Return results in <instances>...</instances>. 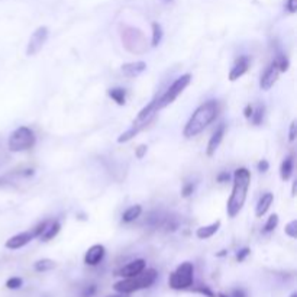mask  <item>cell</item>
<instances>
[{"instance_id": "1", "label": "cell", "mask_w": 297, "mask_h": 297, "mask_svg": "<svg viewBox=\"0 0 297 297\" xmlns=\"http://www.w3.org/2000/svg\"><path fill=\"white\" fill-rule=\"evenodd\" d=\"M219 115V103L216 100H207L203 104H200L193 112L192 118L186 124L183 129V135L190 139L201 133L213 121H216Z\"/></svg>"}, {"instance_id": "2", "label": "cell", "mask_w": 297, "mask_h": 297, "mask_svg": "<svg viewBox=\"0 0 297 297\" xmlns=\"http://www.w3.org/2000/svg\"><path fill=\"white\" fill-rule=\"evenodd\" d=\"M249 186H251V171L245 167L235 170L232 195H231V198L228 200V204H226V212H228L229 218H235L242 210L245 200H247Z\"/></svg>"}, {"instance_id": "3", "label": "cell", "mask_w": 297, "mask_h": 297, "mask_svg": "<svg viewBox=\"0 0 297 297\" xmlns=\"http://www.w3.org/2000/svg\"><path fill=\"white\" fill-rule=\"evenodd\" d=\"M158 277V272L154 268H145L144 271H141L139 274L133 275V277H128V278H122L121 281H118L113 289L118 293H124V295H131L133 292L138 290H144L151 287L155 280Z\"/></svg>"}, {"instance_id": "4", "label": "cell", "mask_w": 297, "mask_h": 297, "mask_svg": "<svg viewBox=\"0 0 297 297\" xmlns=\"http://www.w3.org/2000/svg\"><path fill=\"white\" fill-rule=\"evenodd\" d=\"M121 41L125 50L135 55H142L148 50L145 33L135 26L121 25Z\"/></svg>"}, {"instance_id": "5", "label": "cell", "mask_w": 297, "mask_h": 297, "mask_svg": "<svg viewBox=\"0 0 297 297\" xmlns=\"http://www.w3.org/2000/svg\"><path fill=\"white\" fill-rule=\"evenodd\" d=\"M35 142H36L35 132L28 126H19L10 133L7 139V149L10 152H24L33 148Z\"/></svg>"}, {"instance_id": "6", "label": "cell", "mask_w": 297, "mask_h": 297, "mask_svg": "<svg viewBox=\"0 0 297 297\" xmlns=\"http://www.w3.org/2000/svg\"><path fill=\"white\" fill-rule=\"evenodd\" d=\"M193 275H195V267L192 263L184 261L181 263L171 274L168 278V286L173 290H186L192 287L193 284Z\"/></svg>"}, {"instance_id": "7", "label": "cell", "mask_w": 297, "mask_h": 297, "mask_svg": "<svg viewBox=\"0 0 297 297\" xmlns=\"http://www.w3.org/2000/svg\"><path fill=\"white\" fill-rule=\"evenodd\" d=\"M190 81H192V74L187 73V74L180 75L173 84L165 90V93L161 98H158V109L161 110V109L170 106L174 100L177 99L186 90V87L190 84Z\"/></svg>"}, {"instance_id": "8", "label": "cell", "mask_w": 297, "mask_h": 297, "mask_svg": "<svg viewBox=\"0 0 297 297\" xmlns=\"http://www.w3.org/2000/svg\"><path fill=\"white\" fill-rule=\"evenodd\" d=\"M50 31L47 26H39L35 29V32L31 35L29 41H28V47H26V55L28 57H33L36 55L39 51L42 50V47L45 45L47 39H48Z\"/></svg>"}, {"instance_id": "9", "label": "cell", "mask_w": 297, "mask_h": 297, "mask_svg": "<svg viewBox=\"0 0 297 297\" xmlns=\"http://www.w3.org/2000/svg\"><path fill=\"white\" fill-rule=\"evenodd\" d=\"M158 98H155V99L152 100V101H149L148 104L138 113V116L135 118V121H133V124L132 126H139V128H147V125L152 121V118L158 113Z\"/></svg>"}, {"instance_id": "10", "label": "cell", "mask_w": 297, "mask_h": 297, "mask_svg": "<svg viewBox=\"0 0 297 297\" xmlns=\"http://www.w3.org/2000/svg\"><path fill=\"white\" fill-rule=\"evenodd\" d=\"M280 73H281V70H280L278 61L274 60L271 64L267 67V70L264 71V74L261 75V78H260V89L264 90V92H268L272 86L275 84V81L278 80Z\"/></svg>"}, {"instance_id": "11", "label": "cell", "mask_w": 297, "mask_h": 297, "mask_svg": "<svg viewBox=\"0 0 297 297\" xmlns=\"http://www.w3.org/2000/svg\"><path fill=\"white\" fill-rule=\"evenodd\" d=\"M33 238H36L33 229L26 231V232H21V233L13 235L12 238H9V239L6 241L4 247L7 248V249H19V248H24L25 245H28Z\"/></svg>"}, {"instance_id": "12", "label": "cell", "mask_w": 297, "mask_h": 297, "mask_svg": "<svg viewBox=\"0 0 297 297\" xmlns=\"http://www.w3.org/2000/svg\"><path fill=\"white\" fill-rule=\"evenodd\" d=\"M225 131H226V126L225 124H219V126L215 129L213 135L210 136L209 142H207V148H206V155L207 157H213L216 154L218 148L221 147L223 141V136H225Z\"/></svg>"}, {"instance_id": "13", "label": "cell", "mask_w": 297, "mask_h": 297, "mask_svg": "<svg viewBox=\"0 0 297 297\" xmlns=\"http://www.w3.org/2000/svg\"><path fill=\"white\" fill-rule=\"evenodd\" d=\"M147 267L145 264V260L139 258V260H135V261H131L129 264L124 265L121 270L116 271V275L122 277V278H128V277H133L136 274H139L141 271H144Z\"/></svg>"}, {"instance_id": "14", "label": "cell", "mask_w": 297, "mask_h": 297, "mask_svg": "<svg viewBox=\"0 0 297 297\" xmlns=\"http://www.w3.org/2000/svg\"><path fill=\"white\" fill-rule=\"evenodd\" d=\"M104 254H106V249H104L103 245H100V244H96V245L90 247L87 249L86 255H84V264L92 265V267L98 265L100 261L103 260Z\"/></svg>"}, {"instance_id": "15", "label": "cell", "mask_w": 297, "mask_h": 297, "mask_svg": "<svg viewBox=\"0 0 297 297\" xmlns=\"http://www.w3.org/2000/svg\"><path fill=\"white\" fill-rule=\"evenodd\" d=\"M147 70V63L144 61H133V63H126L121 67V71L125 77L128 78H133L141 75Z\"/></svg>"}, {"instance_id": "16", "label": "cell", "mask_w": 297, "mask_h": 297, "mask_svg": "<svg viewBox=\"0 0 297 297\" xmlns=\"http://www.w3.org/2000/svg\"><path fill=\"white\" fill-rule=\"evenodd\" d=\"M249 68V58L247 55H242L236 60L235 66L232 67V70L229 71V80L231 81H236L238 78H241L242 75L245 74Z\"/></svg>"}, {"instance_id": "17", "label": "cell", "mask_w": 297, "mask_h": 297, "mask_svg": "<svg viewBox=\"0 0 297 297\" xmlns=\"http://www.w3.org/2000/svg\"><path fill=\"white\" fill-rule=\"evenodd\" d=\"M272 201H274V195L272 193H264L261 198H260V201L257 203V206H255V216L257 218H263L267 212H268V209H270V206L272 204Z\"/></svg>"}, {"instance_id": "18", "label": "cell", "mask_w": 297, "mask_h": 297, "mask_svg": "<svg viewBox=\"0 0 297 297\" xmlns=\"http://www.w3.org/2000/svg\"><path fill=\"white\" fill-rule=\"evenodd\" d=\"M219 228H221V221H216L207 226H200L196 231V236L198 239H209L219 231Z\"/></svg>"}, {"instance_id": "19", "label": "cell", "mask_w": 297, "mask_h": 297, "mask_svg": "<svg viewBox=\"0 0 297 297\" xmlns=\"http://www.w3.org/2000/svg\"><path fill=\"white\" fill-rule=\"evenodd\" d=\"M293 168H295V157L293 155H289L283 163H281V167H280V177L283 181H289L292 174H293Z\"/></svg>"}, {"instance_id": "20", "label": "cell", "mask_w": 297, "mask_h": 297, "mask_svg": "<svg viewBox=\"0 0 297 297\" xmlns=\"http://www.w3.org/2000/svg\"><path fill=\"white\" fill-rule=\"evenodd\" d=\"M141 213H142V207H141L139 204L131 206L129 209H126V210L124 212V215H122V221H124L125 223L135 222V221L141 216Z\"/></svg>"}, {"instance_id": "21", "label": "cell", "mask_w": 297, "mask_h": 297, "mask_svg": "<svg viewBox=\"0 0 297 297\" xmlns=\"http://www.w3.org/2000/svg\"><path fill=\"white\" fill-rule=\"evenodd\" d=\"M60 229H61V225L57 222H48V225H47V228H45V231L42 232V235L39 236L42 241H50V239H52V238H55L57 236V233L60 232Z\"/></svg>"}, {"instance_id": "22", "label": "cell", "mask_w": 297, "mask_h": 297, "mask_svg": "<svg viewBox=\"0 0 297 297\" xmlns=\"http://www.w3.org/2000/svg\"><path fill=\"white\" fill-rule=\"evenodd\" d=\"M107 95H109L110 99L113 100L116 104H119V106H124L125 103H126V92H125V89H121V87L110 89L107 92Z\"/></svg>"}, {"instance_id": "23", "label": "cell", "mask_w": 297, "mask_h": 297, "mask_svg": "<svg viewBox=\"0 0 297 297\" xmlns=\"http://www.w3.org/2000/svg\"><path fill=\"white\" fill-rule=\"evenodd\" d=\"M141 131H142V128H139V126H131L126 132H124V133L118 138V144H125V142L131 141V139H132L133 136H136Z\"/></svg>"}, {"instance_id": "24", "label": "cell", "mask_w": 297, "mask_h": 297, "mask_svg": "<svg viewBox=\"0 0 297 297\" xmlns=\"http://www.w3.org/2000/svg\"><path fill=\"white\" fill-rule=\"evenodd\" d=\"M264 113H265V106L264 104H258L254 110H252V115H251V119L254 125H261L264 121Z\"/></svg>"}, {"instance_id": "25", "label": "cell", "mask_w": 297, "mask_h": 297, "mask_svg": "<svg viewBox=\"0 0 297 297\" xmlns=\"http://www.w3.org/2000/svg\"><path fill=\"white\" fill-rule=\"evenodd\" d=\"M163 39V28L158 22H154L152 24V41H151V47H158L160 42Z\"/></svg>"}, {"instance_id": "26", "label": "cell", "mask_w": 297, "mask_h": 297, "mask_svg": "<svg viewBox=\"0 0 297 297\" xmlns=\"http://www.w3.org/2000/svg\"><path fill=\"white\" fill-rule=\"evenodd\" d=\"M33 268L38 272H44V271H50L52 268H55V263L52 260H48V258H44V260H39L33 264Z\"/></svg>"}, {"instance_id": "27", "label": "cell", "mask_w": 297, "mask_h": 297, "mask_svg": "<svg viewBox=\"0 0 297 297\" xmlns=\"http://www.w3.org/2000/svg\"><path fill=\"white\" fill-rule=\"evenodd\" d=\"M277 225H278V215L272 213L271 216L268 218L267 223H265V226H264V232H265V233H270V232H272V231L277 228Z\"/></svg>"}, {"instance_id": "28", "label": "cell", "mask_w": 297, "mask_h": 297, "mask_svg": "<svg viewBox=\"0 0 297 297\" xmlns=\"http://www.w3.org/2000/svg\"><path fill=\"white\" fill-rule=\"evenodd\" d=\"M284 232H286V235H287V236H290L292 239H296L297 238V221L296 219L286 225Z\"/></svg>"}, {"instance_id": "29", "label": "cell", "mask_w": 297, "mask_h": 297, "mask_svg": "<svg viewBox=\"0 0 297 297\" xmlns=\"http://www.w3.org/2000/svg\"><path fill=\"white\" fill-rule=\"evenodd\" d=\"M21 286H22V278H19V277H12V278H9L6 281V287L10 289V290H16Z\"/></svg>"}, {"instance_id": "30", "label": "cell", "mask_w": 297, "mask_h": 297, "mask_svg": "<svg viewBox=\"0 0 297 297\" xmlns=\"http://www.w3.org/2000/svg\"><path fill=\"white\" fill-rule=\"evenodd\" d=\"M147 151H148V147H147V145H144V144H141L138 148L135 149V157H136L138 160H142V158L145 157Z\"/></svg>"}, {"instance_id": "31", "label": "cell", "mask_w": 297, "mask_h": 297, "mask_svg": "<svg viewBox=\"0 0 297 297\" xmlns=\"http://www.w3.org/2000/svg\"><path fill=\"white\" fill-rule=\"evenodd\" d=\"M295 139H296V121H293L289 128V141L295 142Z\"/></svg>"}, {"instance_id": "32", "label": "cell", "mask_w": 297, "mask_h": 297, "mask_svg": "<svg viewBox=\"0 0 297 297\" xmlns=\"http://www.w3.org/2000/svg\"><path fill=\"white\" fill-rule=\"evenodd\" d=\"M249 252H251V249L249 248H242L238 254H236V260L239 261V263H242L245 258H247L248 255H249Z\"/></svg>"}, {"instance_id": "33", "label": "cell", "mask_w": 297, "mask_h": 297, "mask_svg": "<svg viewBox=\"0 0 297 297\" xmlns=\"http://www.w3.org/2000/svg\"><path fill=\"white\" fill-rule=\"evenodd\" d=\"M286 9L290 13H296L297 12V0H287L286 1Z\"/></svg>"}, {"instance_id": "34", "label": "cell", "mask_w": 297, "mask_h": 297, "mask_svg": "<svg viewBox=\"0 0 297 297\" xmlns=\"http://www.w3.org/2000/svg\"><path fill=\"white\" fill-rule=\"evenodd\" d=\"M268 168H270V164H268V161H267V160H261V161L258 163V171L265 173Z\"/></svg>"}, {"instance_id": "35", "label": "cell", "mask_w": 297, "mask_h": 297, "mask_svg": "<svg viewBox=\"0 0 297 297\" xmlns=\"http://www.w3.org/2000/svg\"><path fill=\"white\" fill-rule=\"evenodd\" d=\"M193 189H195V187H193V184H186V186H184V189L181 190L183 198H189V196L193 193Z\"/></svg>"}, {"instance_id": "36", "label": "cell", "mask_w": 297, "mask_h": 297, "mask_svg": "<svg viewBox=\"0 0 297 297\" xmlns=\"http://www.w3.org/2000/svg\"><path fill=\"white\" fill-rule=\"evenodd\" d=\"M196 292H198V293H201V295H206L207 297H215V295H213L207 287H203V286L198 287V289H196Z\"/></svg>"}, {"instance_id": "37", "label": "cell", "mask_w": 297, "mask_h": 297, "mask_svg": "<svg viewBox=\"0 0 297 297\" xmlns=\"http://www.w3.org/2000/svg\"><path fill=\"white\" fill-rule=\"evenodd\" d=\"M229 178H231V177H229V174L225 171V173L219 174L216 180H218L219 183H226V181H229Z\"/></svg>"}, {"instance_id": "38", "label": "cell", "mask_w": 297, "mask_h": 297, "mask_svg": "<svg viewBox=\"0 0 297 297\" xmlns=\"http://www.w3.org/2000/svg\"><path fill=\"white\" fill-rule=\"evenodd\" d=\"M252 110H254V107H252L251 104H248L247 107H245V110H244V115H245V118H247V119H251Z\"/></svg>"}, {"instance_id": "39", "label": "cell", "mask_w": 297, "mask_h": 297, "mask_svg": "<svg viewBox=\"0 0 297 297\" xmlns=\"http://www.w3.org/2000/svg\"><path fill=\"white\" fill-rule=\"evenodd\" d=\"M233 297H245V295H244V292H238V290H236Z\"/></svg>"}, {"instance_id": "40", "label": "cell", "mask_w": 297, "mask_h": 297, "mask_svg": "<svg viewBox=\"0 0 297 297\" xmlns=\"http://www.w3.org/2000/svg\"><path fill=\"white\" fill-rule=\"evenodd\" d=\"M107 297H129V295H124V293H118V295H112V296Z\"/></svg>"}, {"instance_id": "41", "label": "cell", "mask_w": 297, "mask_h": 297, "mask_svg": "<svg viewBox=\"0 0 297 297\" xmlns=\"http://www.w3.org/2000/svg\"><path fill=\"white\" fill-rule=\"evenodd\" d=\"M296 184H297V181H296V183H293V189H292V196H296Z\"/></svg>"}, {"instance_id": "42", "label": "cell", "mask_w": 297, "mask_h": 297, "mask_svg": "<svg viewBox=\"0 0 297 297\" xmlns=\"http://www.w3.org/2000/svg\"><path fill=\"white\" fill-rule=\"evenodd\" d=\"M218 297H228V296H226V295H223V293H221V295H219Z\"/></svg>"}, {"instance_id": "43", "label": "cell", "mask_w": 297, "mask_h": 297, "mask_svg": "<svg viewBox=\"0 0 297 297\" xmlns=\"http://www.w3.org/2000/svg\"><path fill=\"white\" fill-rule=\"evenodd\" d=\"M290 297H297V293H293V295H292Z\"/></svg>"}]
</instances>
